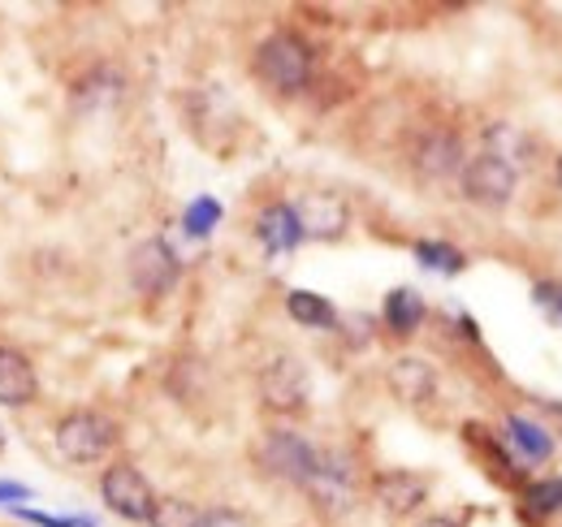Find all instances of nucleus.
Instances as JSON below:
<instances>
[{
	"label": "nucleus",
	"mask_w": 562,
	"mask_h": 527,
	"mask_svg": "<svg viewBox=\"0 0 562 527\" xmlns=\"http://www.w3.org/2000/svg\"><path fill=\"white\" fill-rule=\"evenodd\" d=\"M126 277L143 299H165L182 277V260L165 238H143L126 260Z\"/></svg>",
	"instance_id": "0eeeda50"
},
{
	"label": "nucleus",
	"mask_w": 562,
	"mask_h": 527,
	"mask_svg": "<svg viewBox=\"0 0 562 527\" xmlns=\"http://www.w3.org/2000/svg\"><path fill=\"white\" fill-rule=\"evenodd\" d=\"M294 216H299L303 238H316V243H334V238H342L347 225H351L347 199L334 195V191H307V195L294 203Z\"/></svg>",
	"instance_id": "1a4fd4ad"
},
{
	"label": "nucleus",
	"mask_w": 562,
	"mask_h": 527,
	"mask_svg": "<svg viewBox=\"0 0 562 527\" xmlns=\"http://www.w3.org/2000/svg\"><path fill=\"white\" fill-rule=\"evenodd\" d=\"M35 502V489L31 484H18V480H0V511H13V506H31Z\"/></svg>",
	"instance_id": "5701e85b"
},
{
	"label": "nucleus",
	"mask_w": 562,
	"mask_h": 527,
	"mask_svg": "<svg viewBox=\"0 0 562 527\" xmlns=\"http://www.w3.org/2000/svg\"><path fill=\"white\" fill-rule=\"evenodd\" d=\"M256 238L269 256H290L303 247V229H299V216H294V203H269L260 216H256Z\"/></svg>",
	"instance_id": "ddd939ff"
},
{
	"label": "nucleus",
	"mask_w": 562,
	"mask_h": 527,
	"mask_svg": "<svg viewBox=\"0 0 562 527\" xmlns=\"http://www.w3.org/2000/svg\"><path fill=\"white\" fill-rule=\"evenodd\" d=\"M385 390L403 406H424L428 397L437 394V368L420 355H398L385 368Z\"/></svg>",
	"instance_id": "f8f14e48"
},
{
	"label": "nucleus",
	"mask_w": 562,
	"mask_h": 527,
	"mask_svg": "<svg viewBox=\"0 0 562 527\" xmlns=\"http://www.w3.org/2000/svg\"><path fill=\"white\" fill-rule=\"evenodd\" d=\"M200 519H204V511L195 502H187V497H156L147 527H200Z\"/></svg>",
	"instance_id": "a211bd4d"
},
{
	"label": "nucleus",
	"mask_w": 562,
	"mask_h": 527,
	"mask_svg": "<svg viewBox=\"0 0 562 527\" xmlns=\"http://www.w3.org/2000/svg\"><path fill=\"white\" fill-rule=\"evenodd\" d=\"M0 455H4V428H0Z\"/></svg>",
	"instance_id": "bb28decb"
},
{
	"label": "nucleus",
	"mask_w": 562,
	"mask_h": 527,
	"mask_svg": "<svg viewBox=\"0 0 562 527\" xmlns=\"http://www.w3.org/2000/svg\"><path fill=\"white\" fill-rule=\"evenodd\" d=\"M554 173H559V187H562V156H559V169H554Z\"/></svg>",
	"instance_id": "a878e982"
},
{
	"label": "nucleus",
	"mask_w": 562,
	"mask_h": 527,
	"mask_svg": "<svg viewBox=\"0 0 562 527\" xmlns=\"http://www.w3.org/2000/svg\"><path fill=\"white\" fill-rule=\"evenodd\" d=\"M381 321H385V329L394 333V337H412V333H420V325L428 321V303H424L420 290L394 285V290L385 294V303H381Z\"/></svg>",
	"instance_id": "4468645a"
},
{
	"label": "nucleus",
	"mask_w": 562,
	"mask_h": 527,
	"mask_svg": "<svg viewBox=\"0 0 562 527\" xmlns=\"http://www.w3.org/2000/svg\"><path fill=\"white\" fill-rule=\"evenodd\" d=\"M122 446V424L95 406H74L53 424V450L74 467H95Z\"/></svg>",
	"instance_id": "f257e3e1"
},
{
	"label": "nucleus",
	"mask_w": 562,
	"mask_h": 527,
	"mask_svg": "<svg viewBox=\"0 0 562 527\" xmlns=\"http://www.w3.org/2000/svg\"><path fill=\"white\" fill-rule=\"evenodd\" d=\"M260 406L273 411V415H303L307 402H312V372L299 355H273L265 368H260Z\"/></svg>",
	"instance_id": "20e7f679"
},
{
	"label": "nucleus",
	"mask_w": 562,
	"mask_h": 527,
	"mask_svg": "<svg viewBox=\"0 0 562 527\" xmlns=\"http://www.w3.org/2000/svg\"><path fill=\"white\" fill-rule=\"evenodd\" d=\"M9 515L31 527H95L91 515H57V511H35V506H13Z\"/></svg>",
	"instance_id": "412c9836"
},
{
	"label": "nucleus",
	"mask_w": 562,
	"mask_h": 527,
	"mask_svg": "<svg viewBox=\"0 0 562 527\" xmlns=\"http://www.w3.org/2000/svg\"><path fill=\"white\" fill-rule=\"evenodd\" d=\"M251 69H256V78L265 87H273L281 96H299L312 82L316 57H312V44L299 31H273V35L260 40V48L251 57Z\"/></svg>",
	"instance_id": "f03ea898"
},
{
	"label": "nucleus",
	"mask_w": 562,
	"mask_h": 527,
	"mask_svg": "<svg viewBox=\"0 0 562 527\" xmlns=\"http://www.w3.org/2000/svg\"><path fill=\"white\" fill-rule=\"evenodd\" d=\"M256 462L273 475V480H285L294 489H307L316 467H321V450L299 437L294 428H265L260 441H256Z\"/></svg>",
	"instance_id": "7ed1b4c3"
},
{
	"label": "nucleus",
	"mask_w": 562,
	"mask_h": 527,
	"mask_svg": "<svg viewBox=\"0 0 562 527\" xmlns=\"http://www.w3.org/2000/svg\"><path fill=\"white\" fill-rule=\"evenodd\" d=\"M372 497L385 515L403 519L412 511H420L424 497H428V480L420 471H403V467H390V471H376L372 475Z\"/></svg>",
	"instance_id": "9b49d317"
},
{
	"label": "nucleus",
	"mask_w": 562,
	"mask_h": 527,
	"mask_svg": "<svg viewBox=\"0 0 562 527\" xmlns=\"http://www.w3.org/2000/svg\"><path fill=\"white\" fill-rule=\"evenodd\" d=\"M200 527H251L238 511H229V506H216V511H204V519Z\"/></svg>",
	"instance_id": "b1692460"
},
{
	"label": "nucleus",
	"mask_w": 562,
	"mask_h": 527,
	"mask_svg": "<svg viewBox=\"0 0 562 527\" xmlns=\"http://www.w3.org/2000/svg\"><path fill=\"white\" fill-rule=\"evenodd\" d=\"M40 402V372L26 350L0 341V406L4 411H26Z\"/></svg>",
	"instance_id": "9d476101"
},
{
	"label": "nucleus",
	"mask_w": 562,
	"mask_h": 527,
	"mask_svg": "<svg viewBox=\"0 0 562 527\" xmlns=\"http://www.w3.org/2000/svg\"><path fill=\"white\" fill-rule=\"evenodd\" d=\"M532 303L550 325H562V281H537L532 285Z\"/></svg>",
	"instance_id": "4be33fe9"
},
{
	"label": "nucleus",
	"mask_w": 562,
	"mask_h": 527,
	"mask_svg": "<svg viewBox=\"0 0 562 527\" xmlns=\"http://www.w3.org/2000/svg\"><path fill=\"white\" fill-rule=\"evenodd\" d=\"M559 415H562V406H559Z\"/></svg>",
	"instance_id": "cd10ccee"
},
{
	"label": "nucleus",
	"mask_w": 562,
	"mask_h": 527,
	"mask_svg": "<svg viewBox=\"0 0 562 527\" xmlns=\"http://www.w3.org/2000/svg\"><path fill=\"white\" fill-rule=\"evenodd\" d=\"M463 165H468L463 138L454 131H428L412 147V169H416L420 182H450V178L463 173Z\"/></svg>",
	"instance_id": "6e6552de"
},
{
	"label": "nucleus",
	"mask_w": 562,
	"mask_h": 527,
	"mask_svg": "<svg viewBox=\"0 0 562 527\" xmlns=\"http://www.w3.org/2000/svg\"><path fill=\"white\" fill-rule=\"evenodd\" d=\"M459 187H463V199L468 203H481V208H506L515 199V187H519V173L510 160L493 156V152H481L463 165L459 173Z\"/></svg>",
	"instance_id": "423d86ee"
},
{
	"label": "nucleus",
	"mask_w": 562,
	"mask_h": 527,
	"mask_svg": "<svg viewBox=\"0 0 562 527\" xmlns=\"http://www.w3.org/2000/svg\"><path fill=\"white\" fill-rule=\"evenodd\" d=\"M412 256H416L420 268L441 272V277H459V272L468 268V256H463L454 243H441V238H420V243L412 247Z\"/></svg>",
	"instance_id": "f3484780"
},
{
	"label": "nucleus",
	"mask_w": 562,
	"mask_h": 527,
	"mask_svg": "<svg viewBox=\"0 0 562 527\" xmlns=\"http://www.w3.org/2000/svg\"><path fill=\"white\" fill-rule=\"evenodd\" d=\"M506 441H510L528 462H546L554 455V437H550L541 424L524 419V415H510V419H506Z\"/></svg>",
	"instance_id": "dca6fc26"
},
{
	"label": "nucleus",
	"mask_w": 562,
	"mask_h": 527,
	"mask_svg": "<svg viewBox=\"0 0 562 527\" xmlns=\"http://www.w3.org/2000/svg\"><path fill=\"white\" fill-rule=\"evenodd\" d=\"M416 527H463L459 519H450V515H428V519H420Z\"/></svg>",
	"instance_id": "393cba45"
},
{
	"label": "nucleus",
	"mask_w": 562,
	"mask_h": 527,
	"mask_svg": "<svg viewBox=\"0 0 562 527\" xmlns=\"http://www.w3.org/2000/svg\"><path fill=\"white\" fill-rule=\"evenodd\" d=\"M524 506L537 511V515H562V475L528 484V489H524Z\"/></svg>",
	"instance_id": "aec40b11"
},
{
	"label": "nucleus",
	"mask_w": 562,
	"mask_h": 527,
	"mask_svg": "<svg viewBox=\"0 0 562 527\" xmlns=\"http://www.w3.org/2000/svg\"><path fill=\"white\" fill-rule=\"evenodd\" d=\"M285 312L303 329H338V307L316 290H290L285 294Z\"/></svg>",
	"instance_id": "2eb2a0df"
},
{
	"label": "nucleus",
	"mask_w": 562,
	"mask_h": 527,
	"mask_svg": "<svg viewBox=\"0 0 562 527\" xmlns=\"http://www.w3.org/2000/svg\"><path fill=\"white\" fill-rule=\"evenodd\" d=\"M221 216H225L221 199L200 195V199H191V203H187V212H182V229H187L191 238H209L212 229L221 225Z\"/></svg>",
	"instance_id": "6ab92c4d"
},
{
	"label": "nucleus",
	"mask_w": 562,
	"mask_h": 527,
	"mask_svg": "<svg viewBox=\"0 0 562 527\" xmlns=\"http://www.w3.org/2000/svg\"><path fill=\"white\" fill-rule=\"evenodd\" d=\"M100 502L126 519V524H147L151 519V506H156V489L151 480L139 471V462L117 459L100 471Z\"/></svg>",
	"instance_id": "39448f33"
}]
</instances>
